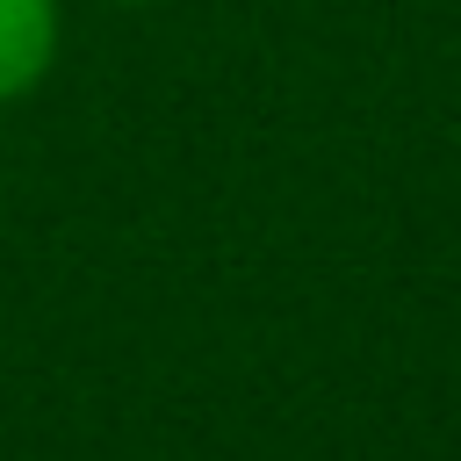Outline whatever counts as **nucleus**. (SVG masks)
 Returning a JSON list of instances; mask_svg holds the SVG:
<instances>
[{"label":"nucleus","instance_id":"2","mask_svg":"<svg viewBox=\"0 0 461 461\" xmlns=\"http://www.w3.org/2000/svg\"><path fill=\"white\" fill-rule=\"evenodd\" d=\"M101 7H158V0H101Z\"/></svg>","mask_w":461,"mask_h":461},{"label":"nucleus","instance_id":"1","mask_svg":"<svg viewBox=\"0 0 461 461\" xmlns=\"http://www.w3.org/2000/svg\"><path fill=\"white\" fill-rule=\"evenodd\" d=\"M65 50V0H0V108L29 101Z\"/></svg>","mask_w":461,"mask_h":461}]
</instances>
